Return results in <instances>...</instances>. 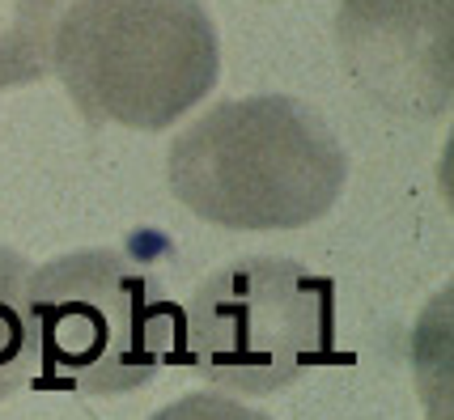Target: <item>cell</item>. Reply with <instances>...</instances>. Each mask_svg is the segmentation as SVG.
<instances>
[{"mask_svg":"<svg viewBox=\"0 0 454 420\" xmlns=\"http://www.w3.org/2000/svg\"><path fill=\"white\" fill-rule=\"evenodd\" d=\"M336 43L378 106L408 120L450 106V0H340Z\"/></svg>","mask_w":454,"mask_h":420,"instance_id":"5b68a950","label":"cell"},{"mask_svg":"<svg viewBox=\"0 0 454 420\" xmlns=\"http://www.w3.org/2000/svg\"><path fill=\"white\" fill-rule=\"evenodd\" d=\"M149 420H272V416L251 408V403L234 400V395L208 391V395H183V400L166 403V408L153 412Z\"/></svg>","mask_w":454,"mask_h":420,"instance_id":"ba28073f","label":"cell"},{"mask_svg":"<svg viewBox=\"0 0 454 420\" xmlns=\"http://www.w3.org/2000/svg\"><path fill=\"white\" fill-rule=\"evenodd\" d=\"M51 68L90 123L161 132L213 94L221 43L200 0H73Z\"/></svg>","mask_w":454,"mask_h":420,"instance_id":"7a4b0ae2","label":"cell"},{"mask_svg":"<svg viewBox=\"0 0 454 420\" xmlns=\"http://www.w3.org/2000/svg\"><path fill=\"white\" fill-rule=\"evenodd\" d=\"M332 353V280L285 255H242L204 276L178 327V357L221 395H277Z\"/></svg>","mask_w":454,"mask_h":420,"instance_id":"277c9868","label":"cell"},{"mask_svg":"<svg viewBox=\"0 0 454 420\" xmlns=\"http://www.w3.org/2000/svg\"><path fill=\"white\" fill-rule=\"evenodd\" d=\"M39 386L128 395L178 353L183 310L123 251L85 246L30 272Z\"/></svg>","mask_w":454,"mask_h":420,"instance_id":"3957f363","label":"cell"},{"mask_svg":"<svg viewBox=\"0 0 454 420\" xmlns=\"http://www.w3.org/2000/svg\"><path fill=\"white\" fill-rule=\"evenodd\" d=\"M68 0H0V89L51 73V47Z\"/></svg>","mask_w":454,"mask_h":420,"instance_id":"8992f818","label":"cell"},{"mask_svg":"<svg viewBox=\"0 0 454 420\" xmlns=\"http://www.w3.org/2000/svg\"><path fill=\"white\" fill-rule=\"evenodd\" d=\"M178 204L221 229H301L344 191L348 158L315 106L255 94L208 106L166 153Z\"/></svg>","mask_w":454,"mask_h":420,"instance_id":"6da1fadb","label":"cell"},{"mask_svg":"<svg viewBox=\"0 0 454 420\" xmlns=\"http://www.w3.org/2000/svg\"><path fill=\"white\" fill-rule=\"evenodd\" d=\"M30 260L0 242V400L18 395L35 365V327H30Z\"/></svg>","mask_w":454,"mask_h":420,"instance_id":"52a82bcc","label":"cell"}]
</instances>
